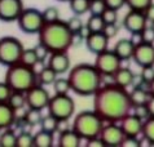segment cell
I'll return each instance as SVG.
<instances>
[{"label": "cell", "mask_w": 154, "mask_h": 147, "mask_svg": "<svg viewBox=\"0 0 154 147\" xmlns=\"http://www.w3.org/2000/svg\"><path fill=\"white\" fill-rule=\"evenodd\" d=\"M0 146L2 147H17V134L13 129L7 128L0 133Z\"/></svg>", "instance_id": "cell-26"}, {"label": "cell", "mask_w": 154, "mask_h": 147, "mask_svg": "<svg viewBox=\"0 0 154 147\" xmlns=\"http://www.w3.org/2000/svg\"><path fill=\"white\" fill-rule=\"evenodd\" d=\"M42 111L40 110H35V109H29L23 115V120L26 122V124L30 128L35 127V125H39L42 122Z\"/></svg>", "instance_id": "cell-30"}, {"label": "cell", "mask_w": 154, "mask_h": 147, "mask_svg": "<svg viewBox=\"0 0 154 147\" xmlns=\"http://www.w3.org/2000/svg\"><path fill=\"white\" fill-rule=\"evenodd\" d=\"M39 43L45 45L49 52H67L71 48L72 32L67 27L66 21L57 20L54 22H47L38 32Z\"/></svg>", "instance_id": "cell-3"}, {"label": "cell", "mask_w": 154, "mask_h": 147, "mask_svg": "<svg viewBox=\"0 0 154 147\" xmlns=\"http://www.w3.org/2000/svg\"><path fill=\"white\" fill-rule=\"evenodd\" d=\"M25 96H26V106L29 109H35L40 111L47 109L51 98L48 90L44 88V85L39 83L31 86L27 92H25Z\"/></svg>", "instance_id": "cell-10"}, {"label": "cell", "mask_w": 154, "mask_h": 147, "mask_svg": "<svg viewBox=\"0 0 154 147\" xmlns=\"http://www.w3.org/2000/svg\"><path fill=\"white\" fill-rule=\"evenodd\" d=\"M4 81L11 86L12 90L25 93L31 86L38 84V76L34 67H29L21 62H17L7 67Z\"/></svg>", "instance_id": "cell-4"}, {"label": "cell", "mask_w": 154, "mask_h": 147, "mask_svg": "<svg viewBox=\"0 0 154 147\" xmlns=\"http://www.w3.org/2000/svg\"><path fill=\"white\" fill-rule=\"evenodd\" d=\"M93 110L104 123H119L132 110L130 92L117 84H105L93 94Z\"/></svg>", "instance_id": "cell-1"}, {"label": "cell", "mask_w": 154, "mask_h": 147, "mask_svg": "<svg viewBox=\"0 0 154 147\" xmlns=\"http://www.w3.org/2000/svg\"><path fill=\"white\" fill-rule=\"evenodd\" d=\"M48 114L53 115L60 122H69L74 116L75 112V102L69 93L67 94H56L49 98L48 102Z\"/></svg>", "instance_id": "cell-6"}, {"label": "cell", "mask_w": 154, "mask_h": 147, "mask_svg": "<svg viewBox=\"0 0 154 147\" xmlns=\"http://www.w3.org/2000/svg\"><path fill=\"white\" fill-rule=\"evenodd\" d=\"M47 66H49L57 75H63L71 68L70 57L66 52H52L48 57Z\"/></svg>", "instance_id": "cell-14"}, {"label": "cell", "mask_w": 154, "mask_h": 147, "mask_svg": "<svg viewBox=\"0 0 154 147\" xmlns=\"http://www.w3.org/2000/svg\"><path fill=\"white\" fill-rule=\"evenodd\" d=\"M85 145H87V147H104L105 146L100 137H95V138H91V140H87L85 141Z\"/></svg>", "instance_id": "cell-48"}, {"label": "cell", "mask_w": 154, "mask_h": 147, "mask_svg": "<svg viewBox=\"0 0 154 147\" xmlns=\"http://www.w3.org/2000/svg\"><path fill=\"white\" fill-rule=\"evenodd\" d=\"M20 62L23 63V64H26V66H29V67H34V68H35V66L39 63V59H38V56L35 53V50H34V48L23 49Z\"/></svg>", "instance_id": "cell-31"}, {"label": "cell", "mask_w": 154, "mask_h": 147, "mask_svg": "<svg viewBox=\"0 0 154 147\" xmlns=\"http://www.w3.org/2000/svg\"><path fill=\"white\" fill-rule=\"evenodd\" d=\"M54 143V134L40 129L34 134V146L35 147H51Z\"/></svg>", "instance_id": "cell-23"}, {"label": "cell", "mask_w": 154, "mask_h": 147, "mask_svg": "<svg viewBox=\"0 0 154 147\" xmlns=\"http://www.w3.org/2000/svg\"><path fill=\"white\" fill-rule=\"evenodd\" d=\"M43 18H44V23L47 22H54V21L60 20V12L56 7H48L42 12Z\"/></svg>", "instance_id": "cell-36"}, {"label": "cell", "mask_w": 154, "mask_h": 147, "mask_svg": "<svg viewBox=\"0 0 154 147\" xmlns=\"http://www.w3.org/2000/svg\"><path fill=\"white\" fill-rule=\"evenodd\" d=\"M123 26L128 32H139L148 26V20L144 12L130 10L123 18Z\"/></svg>", "instance_id": "cell-15"}, {"label": "cell", "mask_w": 154, "mask_h": 147, "mask_svg": "<svg viewBox=\"0 0 154 147\" xmlns=\"http://www.w3.org/2000/svg\"><path fill=\"white\" fill-rule=\"evenodd\" d=\"M12 92H13V90L11 89V86L8 85L5 81H2V83H0V102H8Z\"/></svg>", "instance_id": "cell-42"}, {"label": "cell", "mask_w": 154, "mask_h": 147, "mask_svg": "<svg viewBox=\"0 0 154 147\" xmlns=\"http://www.w3.org/2000/svg\"><path fill=\"white\" fill-rule=\"evenodd\" d=\"M113 50L122 61H128V59H132L135 45L132 44V41L130 39H121V40H118L115 43Z\"/></svg>", "instance_id": "cell-21"}, {"label": "cell", "mask_w": 154, "mask_h": 147, "mask_svg": "<svg viewBox=\"0 0 154 147\" xmlns=\"http://www.w3.org/2000/svg\"><path fill=\"white\" fill-rule=\"evenodd\" d=\"M102 20H104L105 25L106 23H117L118 21V10L112 9V8H106V9L102 12Z\"/></svg>", "instance_id": "cell-39"}, {"label": "cell", "mask_w": 154, "mask_h": 147, "mask_svg": "<svg viewBox=\"0 0 154 147\" xmlns=\"http://www.w3.org/2000/svg\"><path fill=\"white\" fill-rule=\"evenodd\" d=\"M104 120L98 116L95 110L92 111H82L74 118L72 122V129L78 133V136L83 140H91V138L98 137L102 127H104Z\"/></svg>", "instance_id": "cell-5"}, {"label": "cell", "mask_w": 154, "mask_h": 147, "mask_svg": "<svg viewBox=\"0 0 154 147\" xmlns=\"http://www.w3.org/2000/svg\"><path fill=\"white\" fill-rule=\"evenodd\" d=\"M40 129H43V130H47L49 133H56L58 130V125H60V120H57L56 118H54L53 115H45L42 118V122H40Z\"/></svg>", "instance_id": "cell-27"}, {"label": "cell", "mask_w": 154, "mask_h": 147, "mask_svg": "<svg viewBox=\"0 0 154 147\" xmlns=\"http://www.w3.org/2000/svg\"><path fill=\"white\" fill-rule=\"evenodd\" d=\"M132 110H134V114L136 115V116H139L140 119H143V120H145V119H148L149 116V111H148V107H146V105H139V106H134L132 107Z\"/></svg>", "instance_id": "cell-44"}, {"label": "cell", "mask_w": 154, "mask_h": 147, "mask_svg": "<svg viewBox=\"0 0 154 147\" xmlns=\"http://www.w3.org/2000/svg\"><path fill=\"white\" fill-rule=\"evenodd\" d=\"M130 40L132 41V44H134L135 46L141 44V43H144V40H143V34H141V31H139V32H131Z\"/></svg>", "instance_id": "cell-49"}, {"label": "cell", "mask_w": 154, "mask_h": 147, "mask_svg": "<svg viewBox=\"0 0 154 147\" xmlns=\"http://www.w3.org/2000/svg\"><path fill=\"white\" fill-rule=\"evenodd\" d=\"M102 76L95 64L79 63L69 70L70 89L78 96H93L102 85Z\"/></svg>", "instance_id": "cell-2"}, {"label": "cell", "mask_w": 154, "mask_h": 147, "mask_svg": "<svg viewBox=\"0 0 154 147\" xmlns=\"http://www.w3.org/2000/svg\"><path fill=\"white\" fill-rule=\"evenodd\" d=\"M34 146V136L27 130H21L17 134V147H31Z\"/></svg>", "instance_id": "cell-34"}, {"label": "cell", "mask_w": 154, "mask_h": 147, "mask_svg": "<svg viewBox=\"0 0 154 147\" xmlns=\"http://www.w3.org/2000/svg\"><path fill=\"white\" fill-rule=\"evenodd\" d=\"M22 10V0H0V21H3V22L17 21Z\"/></svg>", "instance_id": "cell-12"}, {"label": "cell", "mask_w": 154, "mask_h": 147, "mask_svg": "<svg viewBox=\"0 0 154 147\" xmlns=\"http://www.w3.org/2000/svg\"><path fill=\"white\" fill-rule=\"evenodd\" d=\"M150 26H152V28L154 30V22H150Z\"/></svg>", "instance_id": "cell-54"}, {"label": "cell", "mask_w": 154, "mask_h": 147, "mask_svg": "<svg viewBox=\"0 0 154 147\" xmlns=\"http://www.w3.org/2000/svg\"><path fill=\"white\" fill-rule=\"evenodd\" d=\"M152 3L153 0H126V5L130 8V10L139 12H144Z\"/></svg>", "instance_id": "cell-35"}, {"label": "cell", "mask_w": 154, "mask_h": 147, "mask_svg": "<svg viewBox=\"0 0 154 147\" xmlns=\"http://www.w3.org/2000/svg\"><path fill=\"white\" fill-rule=\"evenodd\" d=\"M53 89L56 94H67L70 92V84L67 77H57L56 80L53 81Z\"/></svg>", "instance_id": "cell-33"}, {"label": "cell", "mask_w": 154, "mask_h": 147, "mask_svg": "<svg viewBox=\"0 0 154 147\" xmlns=\"http://www.w3.org/2000/svg\"><path fill=\"white\" fill-rule=\"evenodd\" d=\"M144 14L146 17L148 22H154V3H152L150 5L144 10Z\"/></svg>", "instance_id": "cell-50"}, {"label": "cell", "mask_w": 154, "mask_h": 147, "mask_svg": "<svg viewBox=\"0 0 154 147\" xmlns=\"http://www.w3.org/2000/svg\"><path fill=\"white\" fill-rule=\"evenodd\" d=\"M113 77V83L117 84L122 88H128V86L134 85L135 83V74L130 67H119L117 71L114 72Z\"/></svg>", "instance_id": "cell-19"}, {"label": "cell", "mask_w": 154, "mask_h": 147, "mask_svg": "<svg viewBox=\"0 0 154 147\" xmlns=\"http://www.w3.org/2000/svg\"><path fill=\"white\" fill-rule=\"evenodd\" d=\"M8 103L13 107L16 111L22 110L25 106H26V96H25L23 92H17V90H13L11 94L9 99H8Z\"/></svg>", "instance_id": "cell-29"}, {"label": "cell", "mask_w": 154, "mask_h": 147, "mask_svg": "<svg viewBox=\"0 0 154 147\" xmlns=\"http://www.w3.org/2000/svg\"><path fill=\"white\" fill-rule=\"evenodd\" d=\"M134 62L140 67L154 66V44L152 43H141L135 46L132 54Z\"/></svg>", "instance_id": "cell-13"}, {"label": "cell", "mask_w": 154, "mask_h": 147, "mask_svg": "<svg viewBox=\"0 0 154 147\" xmlns=\"http://www.w3.org/2000/svg\"><path fill=\"white\" fill-rule=\"evenodd\" d=\"M91 0H69V7L71 12L76 16H83L89 10Z\"/></svg>", "instance_id": "cell-28"}, {"label": "cell", "mask_w": 154, "mask_h": 147, "mask_svg": "<svg viewBox=\"0 0 154 147\" xmlns=\"http://www.w3.org/2000/svg\"><path fill=\"white\" fill-rule=\"evenodd\" d=\"M148 90H149V93H150L152 96H154V79L148 84Z\"/></svg>", "instance_id": "cell-53"}, {"label": "cell", "mask_w": 154, "mask_h": 147, "mask_svg": "<svg viewBox=\"0 0 154 147\" xmlns=\"http://www.w3.org/2000/svg\"><path fill=\"white\" fill-rule=\"evenodd\" d=\"M23 49L25 46L21 40L14 36L0 38V64L8 67L20 62Z\"/></svg>", "instance_id": "cell-7"}, {"label": "cell", "mask_w": 154, "mask_h": 147, "mask_svg": "<svg viewBox=\"0 0 154 147\" xmlns=\"http://www.w3.org/2000/svg\"><path fill=\"white\" fill-rule=\"evenodd\" d=\"M141 34H143L144 43H152V44H154V30L152 28V26H146L141 31Z\"/></svg>", "instance_id": "cell-45"}, {"label": "cell", "mask_w": 154, "mask_h": 147, "mask_svg": "<svg viewBox=\"0 0 154 147\" xmlns=\"http://www.w3.org/2000/svg\"><path fill=\"white\" fill-rule=\"evenodd\" d=\"M149 97H150V93H149V90H148V86L136 85L130 92V99H131L132 107L139 106V105H145V103L148 102Z\"/></svg>", "instance_id": "cell-22"}, {"label": "cell", "mask_w": 154, "mask_h": 147, "mask_svg": "<svg viewBox=\"0 0 154 147\" xmlns=\"http://www.w3.org/2000/svg\"><path fill=\"white\" fill-rule=\"evenodd\" d=\"M106 4V8H112V9L119 10L126 5V0H104Z\"/></svg>", "instance_id": "cell-47"}, {"label": "cell", "mask_w": 154, "mask_h": 147, "mask_svg": "<svg viewBox=\"0 0 154 147\" xmlns=\"http://www.w3.org/2000/svg\"><path fill=\"white\" fill-rule=\"evenodd\" d=\"M78 34L84 39V40H85V39H87L89 35H91V30L88 28V26H87V25H83V26H82V28H80L79 31H78Z\"/></svg>", "instance_id": "cell-52"}, {"label": "cell", "mask_w": 154, "mask_h": 147, "mask_svg": "<svg viewBox=\"0 0 154 147\" xmlns=\"http://www.w3.org/2000/svg\"><path fill=\"white\" fill-rule=\"evenodd\" d=\"M118 31H119V28H118L117 23H106L104 30H102V32L105 34V36L108 38L109 40L110 39H113L114 36H117Z\"/></svg>", "instance_id": "cell-43"}, {"label": "cell", "mask_w": 154, "mask_h": 147, "mask_svg": "<svg viewBox=\"0 0 154 147\" xmlns=\"http://www.w3.org/2000/svg\"><path fill=\"white\" fill-rule=\"evenodd\" d=\"M148 107V111H149V115L150 116H154V96H152L150 94V97H149L148 99V102L145 103Z\"/></svg>", "instance_id": "cell-51"}, {"label": "cell", "mask_w": 154, "mask_h": 147, "mask_svg": "<svg viewBox=\"0 0 154 147\" xmlns=\"http://www.w3.org/2000/svg\"><path fill=\"white\" fill-rule=\"evenodd\" d=\"M98 137L108 147H119L125 140L126 134L123 133L121 125L118 123H106L102 127Z\"/></svg>", "instance_id": "cell-11"}, {"label": "cell", "mask_w": 154, "mask_h": 147, "mask_svg": "<svg viewBox=\"0 0 154 147\" xmlns=\"http://www.w3.org/2000/svg\"><path fill=\"white\" fill-rule=\"evenodd\" d=\"M84 44L87 46V49L93 54H98L105 49H108L109 39L105 36L104 32H91L87 39L84 40Z\"/></svg>", "instance_id": "cell-17"}, {"label": "cell", "mask_w": 154, "mask_h": 147, "mask_svg": "<svg viewBox=\"0 0 154 147\" xmlns=\"http://www.w3.org/2000/svg\"><path fill=\"white\" fill-rule=\"evenodd\" d=\"M140 79L143 83L149 84L154 79V66H144L141 67Z\"/></svg>", "instance_id": "cell-40"}, {"label": "cell", "mask_w": 154, "mask_h": 147, "mask_svg": "<svg viewBox=\"0 0 154 147\" xmlns=\"http://www.w3.org/2000/svg\"><path fill=\"white\" fill-rule=\"evenodd\" d=\"M143 123L144 120L135 114H127L119 122V125L126 137H139L141 136V130H143Z\"/></svg>", "instance_id": "cell-16"}, {"label": "cell", "mask_w": 154, "mask_h": 147, "mask_svg": "<svg viewBox=\"0 0 154 147\" xmlns=\"http://www.w3.org/2000/svg\"><path fill=\"white\" fill-rule=\"evenodd\" d=\"M38 83L42 85H52L53 81L57 79V74L54 72L49 66H44L39 72H36Z\"/></svg>", "instance_id": "cell-24"}, {"label": "cell", "mask_w": 154, "mask_h": 147, "mask_svg": "<svg viewBox=\"0 0 154 147\" xmlns=\"http://www.w3.org/2000/svg\"><path fill=\"white\" fill-rule=\"evenodd\" d=\"M106 9V4L104 0H91L89 3V10L88 13L91 14H97V16H101L102 12Z\"/></svg>", "instance_id": "cell-37"}, {"label": "cell", "mask_w": 154, "mask_h": 147, "mask_svg": "<svg viewBox=\"0 0 154 147\" xmlns=\"http://www.w3.org/2000/svg\"><path fill=\"white\" fill-rule=\"evenodd\" d=\"M85 25L88 26V28L91 30V32H101L105 27V22H104V20H102V17L97 16V14L89 16V18H88Z\"/></svg>", "instance_id": "cell-32"}, {"label": "cell", "mask_w": 154, "mask_h": 147, "mask_svg": "<svg viewBox=\"0 0 154 147\" xmlns=\"http://www.w3.org/2000/svg\"><path fill=\"white\" fill-rule=\"evenodd\" d=\"M17 23L25 34H38L44 25V18L39 9L35 8H23L22 13L17 18Z\"/></svg>", "instance_id": "cell-8"}, {"label": "cell", "mask_w": 154, "mask_h": 147, "mask_svg": "<svg viewBox=\"0 0 154 147\" xmlns=\"http://www.w3.org/2000/svg\"><path fill=\"white\" fill-rule=\"evenodd\" d=\"M122 59L115 54L114 50L105 49L104 52L96 54L95 67L102 76H113L114 72L122 66Z\"/></svg>", "instance_id": "cell-9"}, {"label": "cell", "mask_w": 154, "mask_h": 147, "mask_svg": "<svg viewBox=\"0 0 154 147\" xmlns=\"http://www.w3.org/2000/svg\"><path fill=\"white\" fill-rule=\"evenodd\" d=\"M34 50H35V53L38 56V59H39V63H43L45 61V59H48L49 57V54H51V52L49 49L47 48L45 45H43L42 43H39L35 48H34Z\"/></svg>", "instance_id": "cell-41"}, {"label": "cell", "mask_w": 154, "mask_h": 147, "mask_svg": "<svg viewBox=\"0 0 154 147\" xmlns=\"http://www.w3.org/2000/svg\"><path fill=\"white\" fill-rule=\"evenodd\" d=\"M16 112L8 102H0V130L11 128L16 123Z\"/></svg>", "instance_id": "cell-18"}, {"label": "cell", "mask_w": 154, "mask_h": 147, "mask_svg": "<svg viewBox=\"0 0 154 147\" xmlns=\"http://www.w3.org/2000/svg\"><path fill=\"white\" fill-rule=\"evenodd\" d=\"M66 25H67V27L70 28V31H71L72 34H75V32H78L79 30L82 28V26H83L84 23H83L82 18H80V16L74 14V16L70 17V18L66 21Z\"/></svg>", "instance_id": "cell-38"}, {"label": "cell", "mask_w": 154, "mask_h": 147, "mask_svg": "<svg viewBox=\"0 0 154 147\" xmlns=\"http://www.w3.org/2000/svg\"><path fill=\"white\" fill-rule=\"evenodd\" d=\"M57 143L60 147H79L82 143V138L72 128H66L60 132Z\"/></svg>", "instance_id": "cell-20"}, {"label": "cell", "mask_w": 154, "mask_h": 147, "mask_svg": "<svg viewBox=\"0 0 154 147\" xmlns=\"http://www.w3.org/2000/svg\"><path fill=\"white\" fill-rule=\"evenodd\" d=\"M60 2H69V0H60Z\"/></svg>", "instance_id": "cell-55"}, {"label": "cell", "mask_w": 154, "mask_h": 147, "mask_svg": "<svg viewBox=\"0 0 154 147\" xmlns=\"http://www.w3.org/2000/svg\"><path fill=\"white\" fill-rule=\"evenodd\" d=\"M121 146L122 147H140L141 142L139 140V137H125Z\"/></svg>", "instance_id": "cell-46"}, {"label": "cell", "mask_w": 154, "mask_h": 147, "mask_svg": "<svg viewBox=\"0 0 154 147\" xmlns=\"http://www.w3.org/2000/svg\"><path fill=\"white\" fill-rule=\"evenodd\" d=\"M141 137H143L149 145L154 146V116H149L148 119L144 120Z\"/></svg>", "instance_id": "cell-25"}]
</instances>
